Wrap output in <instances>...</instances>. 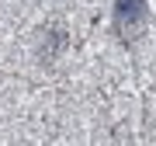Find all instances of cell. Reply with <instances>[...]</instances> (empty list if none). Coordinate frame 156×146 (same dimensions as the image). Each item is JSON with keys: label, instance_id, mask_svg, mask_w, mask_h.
I'll use <instances>...</instances> for the list:
<instances>
[{"label": "cell", "instance_id": "6da1fadb", "mask_svg": "<svg viewBox=\"0 0 156 146\" xmlns=\"http://www.w3.org/2000/svg\"><path fill=\"white\" fill-rule=\"evenodd\" d=\"M111 28L122 42L142 38L146 28H149V0H115Z\"/></svg>", "mask_w": 156, "mask_h": 146}]
</instances>
